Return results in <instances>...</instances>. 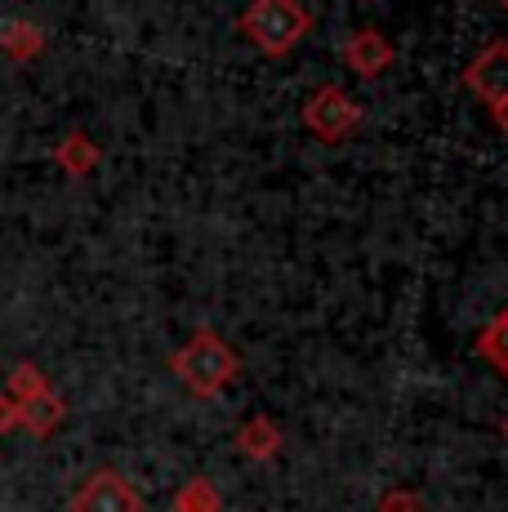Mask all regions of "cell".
Listing matches in <instances>:
<instances>
[{
    "label": "cell",
    "mask_w": 508,
    "mask_h": 512,
    "mask_svg": "<svg viewBox=\"0 0 508 512\" xmlns=\"http://www.w3.org/2000/svg\"><path fill=\"white\" fill-rule=\"evenodd\" d=\"M237 32L268 58H286L312 32V14L299 0H254L237 14Z\"/></svg>",
    "instance_id": "6da1fadb"
},
{
    "label": "cell",
    "mask_w": 508,
    "mask_h": 512,
    "mask_svg": "<svg viewBox=\"0 0 508 512\" xmlns=\"http://www.w3.org/2000/svg\"><path fill=\"white\" fill-rule=\"evenodd\" d=\"M170 370L179 374V383L188 392H197V397H219V392L241 374V361L214 330H197L183 348H174Z\"/></svg>",
    "instance_id": "7a4b0ae2"
},
{
    "label": "cell",
    "mask_w": 508,
    "mask_h": 512,
    "mask_svg": "<svg viewBox=\"0 0 508 512\" xmlns=\"http://www.w3.org/2000/svg\"><path fill=\"white\" fill-rule=\"evenodd\" d=\"M304 130L330 147L348 143L361 130V103L344 85H317L304 103Z\"/></svg>",
    "instance_id": "3957f363"
},
{
    "label": "cell",
    "mask_w": 508,
    "mask_h": 512,
    "mask_svg": "<svg viewBox=\"0 0 508 512\" xmlns=\"http://www.w3.org/2000/svg\"><path fill=\"white\" fill-rule=\"evenodd\" d=\"M72 512H143V495L130 477H121L116 468H99L76 486Z\"/></svg>",
    "instance_id": "277c9868"
},
{
    "label": "cell",
    "mask_w": 508,
    "mask_h": 512,
    "mask_svg": "<svg viewBox=\"0 0 508 512\" xmlns=\"http://www.w3.org/2000/svg\"><path fill=\"white\" fill-rule=\"evenodd\" d=\"M464 85L486 112H500L508 103V41H491L482 45V54L468 58Z\"/></svg>",
    "instance_id": "5b68a950"
},
{
    "label": "cell",
    "mask_w": 508,
    "mask_h": 512,
    "mask_svg": "<svg viewBox=\"0 0 508 512\" xmlns=\"http://www.w3.org/2000/svg\"><path fill=\"white\" fill-rule=\"evenodd\" d=\"M344 63H348V72L361 76V81H375V76H384L388 67L397 63V49L379 27H357V32L344 41Z\"/></svg>",
    "instance_id": "8992f818"
},
{
    "label": "cell",
    "mask_w": 508,
    "mask_h": 512,
    "mask_svg": "<svg viewBox=\"0 0 508 512\" xmlns=\"http://www.w3.org/2000/svg\"><path fill=\"white\" fill-rule=\"evenodd\" d=\"M281 446H286V437H281V428L268 415H250L237 428V450L246 459H254V464H268V459H277Z\"/></svg>",
    "instance_id": "52a82bcc"
},
{
    "label": "cell",
    "mask_w": 508,
    "mask_h": 512,
    "mask_svg": "<svg viewBox=\"0 0 508 512\" xmlns=\"http://www.w3.org/2000/svg\"><path fill=\"white\" fill-rule=\"evenodd\" d=\"M63 419H67V406H63V397H58L54 388L18 406V428H27L32 437H41V441L54 437V432L63 428Z\"/></svg>",
    "instance_id": "ba28073f"
},
{
    "label": "cell",
    "mask_w": 508,
    "mask_h": 512,
    "mask_svg": "<svg viewBox=\"0 0 508 512\" xmlns=\"http://www.w3.org/2000/svg\"><path fill=\"white\" fill-rule=\"evenodd\" d=\"M54 161H58V170H63V174H72V179H85V174L99 165V147H94L90 134L72 130L63 143L54 147Z\"/></svg>",
    "instance_id": "9c48e42d"
},
{
    "label": "cell",
    "mask_w": 508,
    "mask_h": 512,
    "mask_svg": "<svg viewBox=\"0 0 508 512\" xmlns=\"http://www.w3.org/2000/svg\"><path fill=\"white\" fill-rule=\"evenodd\" d=\"M45 49V32L36 23H5L0 27V54L14 58V63H32Z\"/></svg>",
    "instance_id": "30bf717a"
},
{
    "label": "cell",
    "mask_w": 508,
    "mask_h": 512,
    "mask_svg": "<svg viewBox=\"0 0 508 512\" xmlns=\"http://www.w3.org/2000/svg\"><path fill=\"white\" fill-rule=\"evenodd\" d=\"M170 512H223V495L210 477H188L174 490Z\"/></svg>",
    "instance_id": "8fae6325"
},
{
    "label": "cell",
    "mask_w": 508,
    "mask_h": 512,
    "mask_svg": "<svg viewBox=\"0 0 508 512\" xmlns=\"http://www.w3.org/2000/svg\"><path fill=\"white\" fill-rule=\"evenodd\" d=\"M477 352H482L486 366H495L508 379V308H500L477 334Z\"/></svg>",
    "instance_id": "7c38bea8"
},
{
    "label": "cell",
    "mask_w": 508,
    "mask_h": 512,
    "mask_svg": "<svg viewBox=\"0 0 508 512\" xmlns=\"http://www.w3.org/2000/svg\"><path fill=\"white\" fill-rule=\"evenodd\" d=\"M41 392H50V379H45L32 361H18V366L9 370V379H5V397L9 401H18V406H23V401L41 397Z\"/></svg>",
    "instance_id": "4fadbf2b"
},
{
    "label": "cell",
    "mask_w": 508,
    "mask_h": 512,
    "mask_svg": "<svg viewBox=\"0 0 508 512\" xmlns=\"http://www.w3.org/2000/svg\"><path fill=\"white\" fill-rule=\"evenodd\" d=\"M375 512H419V495L406 486H388L384 495L375 499Z\"/></svg>",
    "instance_id": "5bb4252c"
},
{
    "label": "cell",
    "mask_w": 508,
    "mask_h": 512,
    "mask_svg": "<svg viewBox=\"0 0 508 512\" xmlns=\"http://www.w3.org/2000/svg\"><path fill=\"white\" fill-rule=\"evenodd\" d=\"M0 432H18V401L0 392Z\"/></svg>",
    "instance_id": "9a60e30c"
},
{
    "label": "cell",
    "mask_w": 508,
    "mask_h": 512,
    "mask_svg": "<svg viewBox=\"0 0 508 512\" xmlns=\"http://www.w3.org/2000/svg\"><path fill=\"white\" fill-rule=\"evenodd\" d=\"M491 116H495V125H500V130H504V134H508V103H504V107H500V112H491Z\"/></svg>",
    "instance_id": "2e32d148"
},
{
    "label": "cell",
    "mask_w": 508,
    "mask_h": 512,
    "mask_svg": "<svg viewBox=\"0 0 508 512\" xmlns=\"http://www.w3.org/2000/svg\"><path fill=\"white\" fill-rule=\"evenodd\" d=\"M500 432H504V441H508V415H504V423H500Z\"/></svg>",
    "instance_id": "e0dca14e"
},
{
    "label": "cell",
    "mask_w": 508,
    "mask_h": 512,
    "mask_svg": "<svg viewBox=\"0 0 508 512\" xmlns=\"http://www.w3.org/2000/svg\"><path fill=\"white\" fill-rule=\"evenodd\" d=\"M504 14H508V5H504Z\"/></svg>",
    "instance_id": "ac0fdd59"
}]
</instances>
